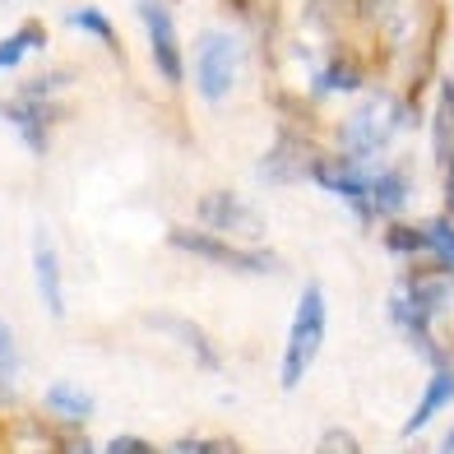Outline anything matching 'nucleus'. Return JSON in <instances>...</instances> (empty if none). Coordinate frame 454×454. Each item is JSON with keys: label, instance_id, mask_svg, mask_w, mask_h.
<instances>
[{"label": "nucleus", "instance_id": "obj_1", "mask_svg": "<svg viewBox=\"0 0 454 454\" xmlns=\"http://www.w3.org/2000/svg\"><path fill=\"white\" fill-rule=\"evenodd\" d=\"M320 339H325V297L311 287V293L301 297V311H297V325H293V343H287V366H283V385L287 389H293L301 380V371L311 366Z\"/></svg>", "mask_w": 454, "mask_h": 454}, {"label": "nucleus", "instance_id": "obj_2", "mask_svg": "<svg viewBox=\"0 0 454 454\" xmlns=\"http://www.w3.org/2000/svg\"><path fill=\"white\" fill-rule=\"evenodd\" d=\"M232 70H237L232 37L209 33V37L200 43V89H204V98H223L227 84H232Z\"/></svg>", "mask_w": 454, "mask_h": 454}, {"label": "nucleus", "instance_id": "obj_3", "mask_svg": "<svg viewBox=\"0 0 454 454\" xmlns=\"http://www.w3.org/2000/svg\"><path fill=\"white\" fill-rule=\"evenodd\" d=\"M144 19H149V33H153V51H158V66L168 70V79L181 74V60H176V37L168 28V19H162L158 5H144Z\"/></svg>", "mask_w": 454, "mask_h": 454}, {"label": "nucleus", "instance_id": "obj_4", "mask_svg": "<svg viewBox=\"0 0 454 454\" xmlns=\"http://www.w3.org/2000/svg\"><path fill=\"white\" fill-rule=\"evenodd\" d=\"M454 399V371H436V380H431V389H427V399L418 403V412H412V422H408V431H418L431 412H436L441 403H450Z\"/></svg>", "mask_w": 454, "mask_h": 454}, {"label": "nucleus", "instance_id": "obj_5", "mask_svg": "<svg viewBox=\"0 0 454 454\" xmlns=\"http://www.w3.org/2000/svg\"><path fill=\"white\" fill-rule=\"evenodd\" d=\"M37 287H43V301H47V311L51 316H60V287H56V260H51V251L43 246L37 251Z\"/></svg>", "mask_w": 454, "mask_h": 454}, {"label": "nucleus", "instance_id": "obj_6", "mask_svg": "<svg viewBox=\"0 0 454 454\" xmlns=\"http://www.w3.org/2000/svg\"><path fill=\"white\" fill-rule=\"evenodd\" d=\"M28 47H37V33H24V37H14V43H5V47H0V70L14 66V60L24 56Z\"/></svg>", "mask_w": 454, "mask_h": 454}, {"label": "nucleus", "instance_id": "obj_7", "mask_svg": "<svg viewBox=\"0 0 454 454\" xmlns=\"http://www.w3.org/2000/svg\"><path fill=\"white\" fill-rule=\"evenodd\" d=\"M51 408H66V412H89V399H79V395H70V389L60 385V389H51Z\"/></svg>", "mask_w": 454, "mask_h": 454}, {"label": "nucleus", "instance_id": "obj_8", "mask_svg": "<svg viewBox=\"0 0 454 454\" xmlns=\"http://www.w3.org/2000/svg\"><path fill=\"white\" fill-rule=\"evenodd\" d=\"M74 24H79V28H93V33H102V37H112V28L102 24V14H98V10H79V14H74Z\"/></svg>", "mask_w": 454, "mask_h": 454}]
</instances>
